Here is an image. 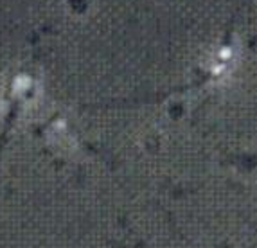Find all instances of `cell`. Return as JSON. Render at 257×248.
Segmentation results:
<instances>
[{
    "mask_svg": "<svg viewBox=\"0 0 257 248\" xmlns=\"http://www.w3.org/2000/svg\"><path fill=\"white\" fill-rule=\"evenodd\" d=\"M219 56H221V60H228V58H230V49H223L219 52Z\"/></svg>",
    "mask_w": 257,
    "mask_h": 248,
    "instance_id": "1",
    "label": "cell"
}]
</instances>
